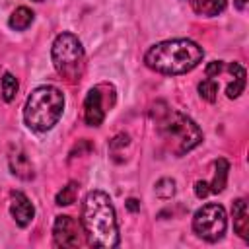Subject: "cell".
Returning a JSON list of instances; mask_svg holds the SVG:
<instances>
[{
	"label": "cell",
	"mask_w": 249,
	"mask_h": 249,
	"mask_svg": "<svg viewBox=\"0 0 249 249\" xmlns=\"http://www.w3.org/2000/svg\"><path fill=\"white\" fill-rule=\"evenodd\" d=\"M228 171H230V163L228 160L220 158L214 161V179L210 185V193H222L226 189V183H228Z\"/></svg>",
	"instance_id": "4fadbf2b"
},
{
	"label": "cell",
	"mask_w": 249,
	"mask_h": 249,
	"mask_svg": "<svg viewBox=\"0 0 249 249\" xmlns=\"http://www.w3.org/2000/svg\"><path fill=\"white\" fill-rule=\"evenodd\" d=\"M198 95L208 101V103H214L216 101V95H218V84L212 80V78H206L198 84Z\"/></svg>",
	"instance_id": "ac0fdd59"
},
{
	"label": "cell",
	"mask_w": 249,
	"mask_h": 249,
	"mask_svg": "<svg viewBox=\"0 0 249 249\" xmlns=\"http://www.w3.org/2000/svg\"><path fill=\"white\" fill-rule=\"evenodd\" d=\"M64 95L54 86H39L35 88L23 107V121L35 132L51 130L58 119L62 117Z\"/></svg>",
	"instance_id": "277c9868"
},
{
	"label": "cell",
	"mask_w": 249,
	"mask_h": 249,
	"mask_svg": "<svg viewBox=\"0 0 249 249\" xmlns=\"http://www.w3.org/2000/svg\"><path fill=\"white\" fill-rule=\"evenodd\" d=\"M230 72L233 76V80L228 84L226 88V95L230 99H235L241 95V91L245 89V68L239 64V62H231L230 64Z\"/></svg>",
	"instance_id": "7c38bea8"
},
{
	"label": "cell",
	"mask_w": 249,
	"mask_h": 249,
	"mask_svg": "<svg viewBox=\"0 0 249 249\" xmlns=\"http://www.w3.org/2000/svg\"><path fill=\"white\" fill-rule=\"evenodd\" d=\"M226 226H228L226 210H224L222 204H216V202L204 204L193 216V230H195V233L198 237L210 241V243L222 239V235L226 233Z\"/></svg>",
	"instance_id": "8992f818"
},
{
	"label": "cell",
	"mask_w": 249,
	"mask_h": 249,
	"mask_svg": "<svg viewBox=\"0 0 249 249\" xmlns=\"http://www.w3.org/2000/svg\"><path fill=\"white\" fill-rule=\"evenodd\" d=\"M18 88H19V84H18L16 76L10 74V72H6V74L2 76V99H4L6 103L14 101L16 93H18Z\"/></svg>",
	"instance_id": "e0dca14e"
},
{
	"label": "cell",
	"mask_w": 249,
	"mask_h": 249,
	"mask_svg": "<svg viewBox=\"0 0 249 249\" xmlns=\"http://www.w3.org/2000/svg\"><path fill=\"white\" fill-rule=\"evenodd\" d=\"M195 195H196L198 198L208 196V195H210V185H208L206 181H196V183H195Z\"/></svg>",
	"instance_id": "7402d4cb"
},
{
	"label": "cell",
	"mask_w": 249,
	"mask_h": 249,
	"mask_svg": "<svg viewBox=\"0 0 249 249\" xmlns=\"http://www.w3.org/2000/svg\"><path fill=\"white\" fill-rule=\"evenodd\" d=\"M51 58H53V66L58 72V76L64 78L66 82L74 84L84 76L86 53H84L80 39L74 33L64 31L56 35L51 47Z\"/></svg>",
	"instance_id": "5b68a950"
},
{
	"label": "cell",
	"mask_w": 249,
	"mask_h": 249,
	"mask_svg": "<svg viewBox=\"0 0 249 249\" xmlns=\"http://www.w3.org/2000/svg\"><path fill=\"white\" fill-rule=\"evenodd\" d=\"M156 123L161 140L173 156H185L202 140V130L198 124L181 111L163 109L156 115Z\"/></svg>",
	"instance_id": "3957f363"
},
{
	"label": "cell",
	"mask_w": 249,
	"mask_h": 249,
	"mask_svg": "<svg viewBox=\"0 0 249 249\" xmlns=\"http://www.w3.org/2000/svg\"><path fill=\"white\" fill-rule=\"evenodd\" d=\"M53 239L58 247H78L80 245V228L72 216L60 214L53 226Z\"/></svg>",
	"instance_id": "ba28073f"
},
{
	"label": "cell",
	"mask_w": 249,
	"mask_h": 249,
	"mask_svg": "<svg viewBox=\"0 0 249 249\" xmlns=\"http://www.w3.org/2000/svg\"><path fill=\"white\" fill-rule=\"evenodd\" d=\"M128 134H117L111 142H109V150L111 152H117L119 148H124V146H128Z\"/></svg>",
	"instance_id": "ffe728a7"
},
{
	"label": "cell",
	"mask_w": 249,
	"mask_h": 249,
	"mask_svg": "<svg viewBox=\"0 0 249 249\" xmlns=\"http://www.w3.org/2000/svg\"><path fill=\"white\" fill-rule=\"evenodd\" d=\"M33 12L29 10V8H25V6H19V8H16L14 12H12V16H10V19H8V25L12 27V29H16V31H23V29H27L31 23H33Z\"/></svg>",
	"instance_id": "9a60e30c"
},
{
	"label": "cell",
	"mask_w": 249,
	"mask_h": 249,
	"mask_svg": "<svg viewBox=\"0 0 249 249\" xmlns=\"http://www.w3.org/2000/svg\"><path fill=\"white\" fill-rule=\"evenodd\" d=\"M191 4H193V10L196 14L212 18V16H218L224 12L228 0H191Z\"/></svg>",
	"instance_id": "5bb4252c"
},
{
	"label": "cell",
	"mask_w": 249,
	"mask_h": 249,
	"mask_svg": "<svg viewBox=\"0 0 249 249\" xmlns=\"http://www.w3.org/2000/svg\"><path fill=\"white\" fill-rule=\"evenodd\" d=\"M8 163H10V171L23 179V181H29L35 177V171H33V163L29 161L27 154L19 148V146H12L10 154H8Z\"/></svg>",
	"instance_id": "30bf717a"
},
{
	"label": "cell",
	"mask_w": 249,
	"mask_h": 249,
	"mask_svg": "<svg viewBox=\"0 0 249 249\" xmlns=\"http://www.w3.org/2000/svg\"><path fill=\"white\" fill-rule=\"evenodd\" d=\"M82 230L91 247H117L119 226L111 198L103 191H89L82 204Z\"/></svg>",
	"instance_id": "6da1fadb"
},
{
	"label": "cell",
	"mask_w": 249,
	"mask_h": 249,
	"mask_svg": "<svg viewBox=\"0 0 249 249\" xmlns=\"http://www.w3.org/2000/svg\"><path fill=\"white\" fill-rule=\"evenodd\" d=\"M76 195H78V183L76 181H70L66 183L54 196V202L58 206H70L74 200H76Z\"/></svg>",
	"instance_id": "2e32d148"
},
{
	"label": "cell",
	"mask_w": 249,
	"mask_h": 249,
	"mask_svg": "<svg viewBox=\"0 0 249 249\" xmlns=\"http://www.w3.org/2000/svg\"><path fill=\"white\" fill-rule=\"evenodd\" d=\"M35 2H43V0H35Z\"/></svg>",
	"instance_id": "d4e9b609"
},
{
	"label": "cell",
	"mask_w": 249,
	"mask_h": 249,
	"mask_svg": "<svg viewBox=\"0 0 249 249\" xmlns=\"http://www.w3.org/2000/svg\"><path fill=\"white\" fill-rule=\"evenodd\" d=\"M204 51L198 43L191 39H169L152 45L144 54V62L150 70L171 76L191 72L198 66Z\"/></svg>",
	"instance_id": "7a4b0ae2"
},
{
	"label": "cell",
	"mask_w": 249,
	"mask_h": 249,
	"mask_svg": "<svg viewBox=\"0 0 249 249\" xmlns=\"http://www.w3.org/2000/svg\"><path fill=\"white\" fill-rule=\"evenodd\" d=\"M126 208H128L130 212H136V210L140 208V202H138L136 198H128V200H126Z\"/></svg>",
	"instance_id": "603a6c76"
},
{
	"label": "cell",
	"mask_w": 249,
	"mask_h": 249,
	"mask_svg": "<svg viewBox=\"0 0 249 249\" xmlns=\"http://www.w3.org/2000/svg\"><path fill=\"white\" fill-rule=\"evenodd\" d=\"M222 70H224V62H222V60H212V62L206 66V76H208V78L218 76Z\"/></svg>",
	"instance_id": "44dd1931"
},
{
	"label": "cell",
	"mask_w": 249,
	"mask_h": 249,
	"mask_svg": "<svg viewBox=\"0 0 249 249\" xmlns=\"http://www.w3.org/2000/svg\"><path fill=\"white\" fill-rule=\"evenodd\" d=\"M231 216H233V230L241 239L249 237V210H247V200L237 198L231 206Z\"/></svg>",
	"instance_id": "8fae6325"
},
{
	"label": "cell",
	"mask_w": 249,
	"mask_h": 249,
	"mask_svg": "<svg viewBox=\"0 0 249 249\" xmlns=\"http://www.w3.org/2000/svg\"><path fill=\"white\" fill-rule=\"evenodd\" d=\"M154 191H156V195H158L160 198L167 200V198H171V196L175 195V181L169 179V177H163V179H160V181L156 183Z\"/></svg>",
	"instance_id": "d6986e66"
},
{
	"label": "cell",
	"mask_w": 249,
	"mask_h": 249,
	"mask_svg": "<svg viewBox=\"0 0 249 249\" xmlns=\"http://www.w3.org/2000/svg\"><path fill=\"white\" fill-rule=\"evenodd\" d=\"M115 105V88L111 84H99L91 88L84 99V121L89 126H99L107 115V109Z\"/></svg>",
	"instance_id": "52a82bcc"
},
{
	"label": "cell",
	"mask_w": 249,
	"mask_h": 249,
	"mask_svg": "<svg viewBox=\"0 0 249 249\" xmlns=\"http://www.w3.org/2000/svg\"><path fill=\"white\" fill-rule=\"evenodd\" d=\"M10 214L16 220L19 228H27L35 216V208L31 200L21 193V191H12L10 195Z\"/></svg>",
	"instance_id": "9c48e42d"
},
{
	"label": "cell",
	"mask_w": 249,
	"mask_h": 249,
	"mask_svg": "<svg viewBox=\"0 0 249 249\" xmlns=\"http://www.w3.org/2000/svg\"><path fill=\"white\" fill-rule=\"evenodd\" d=\"M245 4H247V0H235V6H237V10H243V8H245Z\"/></svg>",
	"instance_id": "cb8c5ba5"
}]
</instances>
